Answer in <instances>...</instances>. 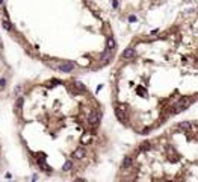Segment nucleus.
<instances>
[{
    "mask_svg": "<svg viewBox=\"0 0 198 182\" xmlns=\"http://www.w3.org/2000/svg\"><path fill=\"white\" fill-rule=\"evenodd\" d=\"M115 115H117V118L121 121V123H126V121L129 120L127 106H126V105H117V106H115Z\"/></svg>",
    "mask_w": 198,
    "mask_h": 182,
    "instance_id": "f257e3e1",
    "label": "nucleus"
},
{
    "mask_svg": "<svg viewBox=\"0 0 198 182\" xmlns=\"http://www.w3.org/2000/svg\"><path fill=\"white\" fill-rule=\"evenodd\" d=\"M150 130H151V128H145V129L142 130V135H147V133L150 132Z\"/></svg>",
    "mask_w": 198,
    "mask_h": 182,
    "instance_id": "412c9836",
    "label": "nucleus"
},
{
    "mask_svg": "<svg viewBox=\"0 0 198 182\" xmlns=\"http://www.w3.org/2000/svg\"><path fill=\"white\" fill-rule=\"evenodd\" d=\"M191 103H192V100L189 99V97H181V99L176 103V108H174L176 111L174 112L177 114V112H181V111H184V109H188L191 106Z\"/></svg>",
    "mask_w": 198,
    "mask_h": 182,
    "instance_id": "f03ea898",
    "label": "nucleus"
},
{
    "mask_svg": "<svg viewBox=\"0 0 198 182\" xmlns=\"http://www.w3.org/2000/svg\"><path fill=\"white\" fill-rule=\"evenodd\" d=\"M5 3V0H0V5H3Z\"/></svg>",
    "mask_w": 198,
    "mask_h": 182,
    "instance_id": "b1692460",
    "label": "nucleus"
},
{
    "mask_svg": "<svg viewBox=\"0 0 198 182\" xmlns=\"http://www.w3.org/2000/svg\"><path fill=\"white\" fill-rule=\"evenodd\" d=\"M85 155H86V150L83 147H79V149H76L73 152V158H74V159H83Z\"/></svg>",
    "mask_w": 198,
    "mask_h": 182,
    "instance_id": "0eeeda50",
    "label": "nucleus"
},
{
    "mask_svg": "<svg viewBox=\"0 0 198 182\" xmlns=\"http://www.w3.org/2000/svg\"><path fill=\"white\" fill-rule=\"evenodd\" d=\"M115 40H114V36H107L106 38V50H115Z\"/></svg>",
    "mask_w": 198,
    "mask_h": 182,
    "instance_id": "1a4fd4ad",
    "label": "nucleus"
},
{
    "mask_svg": "<svg viewBox=\"0 0 198 182\" xmlns=\"http://www.w3.org/2000/svg\"><path fill=\"white\" fill-rule=\"evenodd\" d=\"M38 165H40V168H42V170H44L45 173H50V172H52V167L48 165L47 162H41V164H38Z\"/></svg>",
    "mask_w": 198,
    "mask_h": 182,
    "instance_id": "2eb2a0df",
    "label": "nucleus"
},
{
    "mask_svg": "<svg viewBox=\"0 0 198 182\" xmlns=\"http://www.w3.org/2000/svg\"><path fill=\"white\" fill-rule=\"evenodd\" d=\"M129 21L130 23H135V21H138V18H136V15H130L129 17Z\"/></svg>",
    "mask_w": 198,
    "mask_h": 182,
    "instance_id": "aec40b11",
    "label": "nucleus"
},
{
    "mask_svg": "<svg viewBox=\"0 0 198 182\" xmlns=\"http://www.w3.org/2000/svg\"><path fill=\"white\" fill-rule=\"evenodd\" d=\"M141 149H142L144 152H147V150H151V149H153V146H151V143H150V141H144V143L141 144Z\"/></svg>",
    "mask_w": 198,
    "mask_h": 182,
    "instance_id": "4468645a",
    "label": "nucleus"
},
{
    "mask_svg": "<svg viewBox=\"0 0 198 182\" xmlns=\"http://www.w3.org/2000/svg\"><path fill=\"white\" fill-rule=\"evenodd\" d=\"M112 6H114V8H118V0H114V2H112Z\"/></svg>",
    "mask_w": 198,
    "mask_h": 182,
    "instance_id": "4be33fe9",
    "label": "nucleus"
},
{
    "mask_svg": "<svg viewBox=\"0 0 198 182\" xmlns=\"http://www.w3.org/2000/svg\"><path fill=\"white\" fill-rule=\"evenodd\" d=\"M101 88H103V85H98V87L95 88V93H100V90H101Z\"/></svg>",
    "mask_w": 198,
    "mask_h": 182,
    "instance_id": "5701e85b",
    "label": "nucleus"
},
{
    "mask_svg": "<svg viewBox=\"0 0 198 182\" xmlns=\"http://www.w3.org/2000/svg\"><path fill=\"white\" fill-rule=\"evenodd\" d=\"M136 93L141 94V96H145V90H144L142 87H138V88H136Z\"/></svg>",
    "mask_w": 198,
    "mask_h": 182,
    "instance_id": "a211bd4d",
    "label": "nucleus"
},
{
    "mask_svg": "<svg viewBox=\"0 0 198 182\" xmlns=\"http://www.w3.org/2000/svg\"><path fill=\"white\" fill-rule=\"evenodd\" d=\"M132 164H133V158L132 156H124V159H122V162H121V168L122 170L129 168V167H132Z\"/></svg>",
    "mask_w": 198,
    "mask_h": 182,
    "instance_id": "9d476101",
    "label": "nucleus"
},
{
    "mask_svg": "<svg viewBox=\"0 0 198 182\" xmlns=\"http://www.w3.org/2000/svg\"><path fill=\"white\" fill-rule=\"evenodd\" d=\"M58 85H62V80H59V79H52V80H48L45 83V87L47 88H53V87H58Z\"/></svg>",
    "mask_w": 198,
    "mask_h": 182,
    "instance_id": "f8f14e48",
    "label": "nucleus"
},
{
    "mask_svg": "<svg viewBox=\"0 0 198 182\" xmlns=\"http://www.w3.org/2000/svg\"><path fill=\"white\" fill-rule=\"evenodd\" d=\"M62 170H64V172H71V170H73V161L67 159L64 162V165H62Z\"/></svg>",
    "mask_w": 198,
    "mask_h": 182,
    "instance_id": "ddd939ff",
    "label": "nucleus"
},
{
    "mask_svg": "<svg viewBox=\"0 0 198 182\" xmlns=\"http://www.w3.org/2000/svg\"><path fill=\"white\" fill-rule=\"evenodd\" d=\"M136 55H138V53H136V50L133 47H127L126 50L121 53V58L122 59H133V58H136Z\"/></svg>",
    "mask_w": 198,
    "mask_h": 182,
    "instance_id": "39448f33",
    "label": "nucleus"
},
{
    "mask_svg": "<svg viewBox=\"0 0 198 182\" xmlns=\"http://www.w3.org/2000/svg\"><path fill=\"white\" fill-rule=\"evenodd\" d=\"M112 56H114V50H104V53L100 58L101 64H107L109 61H112Z\"/></svg>",
    "mask_w": 198,
    "mask_h": 182,
    "instance_id": "423d86ee",
    "label": "nucleus"
},
{
    "mask_svg": "<svg viewBox=\"0 0 198 182\" xmlns=\"http://www.w3.org/2000/svg\"><path fill=\"white\" fill-rule=\"evenodd\" d=\"M100 120H101V114L100 112H97V111H92L88 117V123L91 126H98L100 125Z\"/></svg>",
    "mask_w": 198,
    "mask_h": 182,
    "instance_id": "20e7f679",
    "label": "nucleus"
},
{
    "mask_svg": "<svg viewBox=\"0 0 198 182\" xmlns=\"http://www.w3.org/2000/svg\"><path fill=\"white\" fill-rule=\"evenodd\" d=\"M2 24H3V27H5L6 30H12V24H11V21L3 20V21H2Z\"/></svg>",
    "mask_w": 198,
    "mask_h": 182,
    "instance_id": "f3484780",
    "label": "nucleus"
},
{
    "mask_svg": "<svg viewBox=\"0 0 198 182\" xmlns=\"http://www.w3.org/2000/svg\"><path fill=\"white\" fill-rule=\"evenodd\" d=\"M74 68H76V64L73 61H62L59 65H58V70L62 71V73H71Z\"/></svg>",
    "mask_w": 198,
    "mask_h": 182,
    "instance_id": "7ed1b4c3",
    "label": "nucleus"
},
{
    "mask_svg": "<svg viewBox=\"0 0 198 182\" xmlns=\"http://www.w3.org/2000/svg\"><path fill=\"white\" fill-rule=\"evenodd\" d=\"M23 103H24V97H23V96H18L17 100H15V112H17V114H21V111H23Z\"/></svg>",
    "mask_w": 198,
    "mask_h": 182,
    "instance_id": "6e6552de",
    "label": "nucleus"
},
{
    "mask_svg": "<svg viewBox=\"0 0 198 182\" xmlns=\"http://www.w3.org/2000/svg\"><path fill=\"white\" fill-rule=\"evenodd\" d=\"M74 87H76V88H77V90H79L80 93L86 91V87H85V85H83L82 82H77V80H76V82H74Z\"/></svg>",
    "mask_w": 198,
    "mask_h": 182,
    "instance_id": "dca6fc26",
    "label": "nucleus"
},
{
    "mask_svg": "<svg viewBox=\"0 0 198 182\" xmlns=\"http://www.w3.org/2000/svg\"><path fill=\"white\" fill-rule=\"evenodd\" d=\"M5 87H6V79L0 78V88H5Z\"/></svg>",
    "mask_w": 198,
    "mask_h": 182,
    "instance_id": "6ab92c4d",
    "label": "nucleus"
},
{
    "mask_svg": "<svg viewBox=\"0 0 198 182\" xmlns=\"http://www.w3.org/2000/svg\"><path fill=\"white\" fill-rule=\"evenodd\" d=\"M177 128L181 129V130H191L192 129V123H191V121H180Z\"/></svg>",
    "mask_w": 198,
    "mask_h": 182,
    "instance_id": "9b49d317",
    "label": "nucleus"
}]
</instances>
